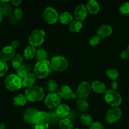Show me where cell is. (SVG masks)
<instances>
[{"label":"cell","mask_w":129,"mask_h":129,"mask_svg":"<svg viewBox=\"0 0 129 129\" xmlns=\"http://www.w3.org/2000/svg\"><path fill=\"white\" fill-rule=\"evenodd\" d=\"M112 28L109 25H102L98 28L97 30V35L101 38H105L109 37L112 34Z\"/></svg>","instance_id":"cell-16"},{"label":"cell","mask_w":129,"mask_h":129,"mask_svg":"<svg viewBox=\"0 0 129 129\" xmlns=\"http://www.w3.org/2000/svg\"><path fill=\"white\" fill-rule=\"evenodd\" d=\"M76 106L78 110L83 112H87L89 108V103L85 99H83V98H79L77 100Z\"/></svg>","instance_id":"cell-25"},{"label":"cell","mask_w":129,"mask_h":129,"mask_svg":"<svg viewBox=\"0 0 129 129\" xmlns=\"http://www.w3.org/2000/svg\"><path fill=\"white\" fill-rule=\"evenodd\" d=\"M47 52L46 50L44 49H39L37 50L36 55H35V57H36L37 62L43 61V60H47Z\"/></svg>","instance_id":"cell-31"},{"label":"cell","mask_w":129,"mask_h":129,"mask_svg":"<svg viewBox=\"0 0 129 129\" xmlns=\"http://www.w3.org/2000/svg\"><path fill=\"white\" fill-rule=\"evenodd\" d=\"M105 100L112 107H118L122 103V96L117 91L110 89L107 91L105 95Z\"/></svg>","instance_id":"cell-4"},{"label":"cell","mask_w":129,"mask_h":129,"mask_svg":"<svg viewBox=\"0 0 129 129\" xmlns=\"http://www.w3.org/2000/svg\"><path fill=\"white\" fill-rule=\"evenodd\" d=\"M80 119L83 125L86 126H89V127H90L94 122V120H93L92 116L86 113L82 114L80 117Z\"/></svg>","instance_id":"cell-26"},{"label":"cell","mask_w":129,"mask_h":129,"mask_svg":"<svg viewBox=\"0 0 129 129\" xmlns=\"http://www.w3.org/2000/svg\"><path fill=\"white\" fill-rule=\"evenodd\" d=\"M86 8L88 10V13L93 15H95V14L98 13L100 10V6L98 1H95V0H89L87 2Z\"/></svg>","instance_id":"cell-17"},{"label":"cell","mask_w":129,"mask_h":129,"mask_svg":"<svg viewBox=\"0 0 129 129\" xmlns=\"http://www.w3.org/2000/svg\"><path fill=\"white\" fill-rule=\"evenodd\" d=\"M11 13V8L7 3L0 1V13L2 15L8 16Z\"/></svg>","instance_id":"cell-29"},{"label":"cell","mask_w":129,"mask_h":129,"mask_svg":"<svg viewBox=\"0 0 129 129\" xmlns=\"http://www.w3.org/2000/svg\"><path fill=\"white\" fill-rule=\"evenodd\" d=\"M23 13L22 10L20 8H16L14 10V16L17 20H20L22 18Z\"/></svg>","instance_id":"cell-37"},{"label":"cell","mask_w":129,"mask_h":129,"mask_svg":"<svg viewBox=\"0 0 129 129\" xmlns=\"http://www.w3.org/2000/svg\"><path fill=\"white\" fill-rule=\"evenodd\" d=\"M122 115V110L119 107H112L106 114L105 121L110 124L114 123L119 120Z\"/></svg>","instance_id":"cell-8"},{"label":"cell","mask_w":129,"mask_h":129,"mask_svg":"<svg viewBox=\"0 0 129 129\" xmlns=\"http://www.w3.org/2000/svg\"><path fill=\"white\" fill-rule=\"evenodd\" d=\"M118 82H117L116 80L113 81H112V89H113V90H114V91H116L117 89H118Z\"/></svg>","instance_id":"cell-43"},{"label":"cell","mask_w":129,"mask_h":129,"mask_svg":"<svg viewBox=\"0 0 129 129\" xmlns=\"http://www.w3.org/2000/svg\"><path fill=\"white\" fill-rule=\"evenodd\" d=\"M101 40V37L98 36V35H96L91 37L89 40V45L92 47L96 46V45L100 44Z\"/></svg>","instance_id":"cell-36"},{"label":"cell","mask_w":129,"mask_h":129,"mask_svg":"<svg viewBox=\"0 0 129 129\" xmlns=\"http://www.w3.org/2000/svg\"><path fill=\"white\" fill-rule=\"evenodd\" d=\"M91 86L92 90L96 93L101 94V93L107 92V88H106L105 84L100 81L97 80L93 81L91 84Z\"/></svg>","instance_id":"cell-19"},{"label":"cell","mask_w":129,"mask_h":129,"mask_svg":"<svg viewBox=\"0 0 129 129\" xmlns=\"http://www.w3.org/2000/svg\"><path fill=\"white\" fill-rule=\"evenodd\" d=\"M8 67L5 61L0 59V77H3L7 73Z\"/></svg>","instance_id":"cell-34"},{"label":"cell","mask_w":129,"mask_h":129,"mask_svg":"<svg viewBox=\"0 0 129 129\" xmlns=\"http://www.w3.org/2000/svg\"><path fill=\"white\" fill-rule=\"evenodd\" d=\"M25 95L30 102H37L42 100L44 98L45 93L42 87L39 86H33L26 88Z\"/></svg>","instance_id":"cell-2"},{"label":"cell","mask_w":129,"mask_h":129,"mask_svg":"<svg viewBox=\"0 0 129 129\" xmlns=\"http://www.w3.org/2000/svg\"><path fill=\"white\" fill-rule=\"evenodd\" d=\"M74 129H79V128H74Z\"/></svg>","instance_id":"cell-49"},{"label":"cell","mask_w":129,"mask_h":129,"mask_svg":"<svg viewBox=\"0 0 129 129\" xmlns=\"http://www.w3.org/2000/svg\"><path fill=\"white\" fill-rule=\"evenodd\" d=\"M1 57V52L0 51V57Z\"/></svg>","instance_id":"cell-48"},{"label":"cell","mask_w":129,"mask_h":129,"mask_svg":"<svg viewBox=\"0 0 129 129\" xmlns=\"http://www.w3.org/2000/svg\"><path fill=\"white\" fill-rule=\"evenodd\" d=\"M28 100L26 96L23 94H19L14 97L13 105L16 107H23L26 105Z\"/></svg>","instance_id":"cell-22"},{"label":"cell","mask_w":129,"mask_h":129,"mask_svg":"<svg viewBox=\"0 0 129 129\" xmlns=\"http://www.w3.org/2000/svg\"><path fill=\"white\" fill-rule=\"evenodd\" d=\"M6 126L4 123H0V129H5Z\"/></svg>","instance_id":"cell-45"},{"label":"cell","mask_w":129,"mask_h":129,"mask_svg":"<svg viewBox=\"0 0 129 129\" xmlns=\"http://www.w3.org/2000/svg\"><path fill=\"white\" fill-rule=\"evenodd\" d=\"M61 103V98L57 93H49L45 99V105L50 109L56 108Z\"/></svg>","instance_id":"cell-9"},{"label":"cell","mask_w":129,"mask_h":129,"mask_svg":"<svg viewBox=\"0 0 129 129\" xmlns=\"http://www.w3.org/2000/svg\"><path fill=\"white\" fill-rule=\"evenodd\" d=\"M37 80V76L34 73H30L28 75H26L25 78L23 79L22 86L25 88H28L30 87L34 86L35 81Z\"/></svg>","instance_id":"cell-18"},{"label":"cell","mask_w":129,"mask_h":129,"mask_svg":"<svg viewBox=\"0 0 129 129\" xmlns=\"http://www.w3.org/2000/svg\"></svg>","instance_id":"cell-50"},{"label":"cell","mask_w":129,"mask_h":129,"mask_svg":"<svg viewBox=\"0 0 129 129\" xmlns=\"http://www.w3.org/2000/svg\"><path fill=\"white\" fill-rule=\"evenodd\" d=\"M20 42L19 40H13L12 42H11V46L13 47L15 49H17V48L19 47V46H20Z\"/></svg>","instance_id":"cell-41"},{"label":"cell","mask_w":129,"mask_h":129,"mask_svg":"<svg viewBox=\"0 0 129 129\" xmlns=\"http://www.w3.org/2000/svg\"><path fill=\"white\" fill-rule=\"evenodd\" d=\"M119 12L123 15H129V3L126 2L122 4L119 8Z\"/></svg>","instance_id":"cell-35"},{"label":"cell","mask_w":129,"mask_h":129,"mask_svg":"<svg viewBox=\"0 0 129 129\" xmlns=\"http://www.w3.org/2000/svg\"><path fill=\"white\" fill-rule=\"evenodd\" d=\"M89 129H105L104 125L99 122H94L89 127Z\"/></svg>","instance_id":"cell-40"},{"label":"cell","mask_w":129,"mask_h":129,"mask_svg":"<svg viewBox=\"0 0 129 129\" xmlns=\"http://www.w3.org/2000/svg\"><path fill=\"white\" fill-rule=\"evenodd\" d=\"M73 20V15L66 11L61 13L59 16V21L64 25H69Z\"/></svg>","instance_id":"cell-20"},{"label":"cell","mask_w":129,"mask_h":129,"mask_svg":"<svg viewBox=\"0 0 129 129\" xmlns=\"http://www.w3.org/2000/svg\"><path fill=\"white\" fill-rule=\"evenodd\" d=\"M60 129H73V123L69 118H61L59 122Z\"/></svg>","instance_id":"cell-27"},{"label":"cell","mask_w":129,"mask_h":129,"mask_svg":"<svg viewBox=\"0 0 129 129\" xmlns=\"http://www.w3.org/2000/svg\"><path fill=\"white\" fill-rule=\"evenodd\" d=\"M49 127L47 122H40L35 124V129H49Z\"/></svg>","instance_id":"cell-38"},{"label":"cell","mask_w":129,"mask_h":129,"mask_svg":"<svg viewBox=\"0 0 129 129\" xmlns=\"http://www.w3.org/2000/svg\"><path fill=\"white\" fill-rule=\"evenodd\" d=\"M30 71H31V66L29 64H23L18 70H16V73H17V75L21 78L23 79L26 75L30 73Z\"/></svg>","instance_id":"cell-23"},{"label":"cell","mask_w":129,"mask_h":129,"mask_svg":"<svg viewBox=\"0 0 129 129\" xmlns=\"http://www.w3.org/2000/svg\"><path fill=\"white\" fill-rule=\"evenodd\" d=\"M120 57L123 59H126V58L129 57V53L127 50H124L120 53Z\"/></svg>","instance_id":"cell-42"},{"label":"cell","mask_w":129,"mask_h":129,"mask_svg":"<svg viewBox=\"0 0 129 129\" xmlns=\"http://www.w3.org/2000/svg\"><path fill=\"white\" fill-rule=\"evenodd\" d=\"M58 117L55 112H51L49 113V122H56L58 120Z\"/></svg>","instance_id":"cell-39"},{"label":"cell","mask_w":129,"mask_h":129,"mask_svg":"<svg viewBox=\"0 0 129 129\" xmlns=\"http://www.w3.org/2000/svg\"><path fill=\"white\" fill-rule=\"evenodd\" d=\"M21 3V0H12L11 1V3L13 6H18V5H20Z\"/></svg>","instance_id":"cell-44"},{"label":"cell","mask_w":129,"mask_h":129,"mask_svg":"<svg viewBox=\"0 0 129 129\" xmlns=\"http://www.w3.org/2000/svg\"><path fill=\"white\" fill-rule=\"evenodd\" d=\"M39 112V110L35 108H28L23 114L24 120L28 123L35 125Z\"/></svg>","instance_id":"cell-11"},{"label":"cell","mask_w":129,"mask_h":129,"mask_svg":"<svg viewBox=\"0 0 129 129\" xmlns=\"http://www.w3.org/2000/svg\"><path fill=\"white\" fill-rule=\"evenodd\" d=\"M82 27H83V23L81 21L79 20H74L69 25V30L72 32L74 33H78L81 30Z\"/></svg>","instance_id":"cell-24"},{"label":"cell","mask_w":129,"mask_h":129,"mask_svg":"<svg viewBox=\"0 0 129 129\" xmlns=\"http://www.w3.org/2000/svg\"><path fill=\"white\" fill-rule=\"evenodd\" d=\"M23 57L20 54L15 55V56L14 57L13 59H12V61H11V64H12L14 69L18 70L23 65Z\"/></svg>","instance_id":"cell-28"},{"label":"cell","mask_w":129,"mask_h":129,"mask_svg":"<svg viewBox=\"0 0 129 129\" xmlns=\"http://www.w3.org/2000/svg\"><path fill=\"white\" fill-rule=\"evenodd\" d=\"M88 13V11L87 10L86 5L81 4V5H78L74 9V16L76 20L81 21L86 18Z\"/></svg>","instance_id":"cell-12"},{"label":"cell","mask_w":129,"mask_h":129,"mask_svg":"<svg viewBox=\"0 0 129 129\" xmlns=\"http://www.w3.org/2000/svg\"><path fill=\"white\" fill-rule=\"evenodd\" d=\"M52 69L57 72H63L67 69L68 62L67 59L62 55H56L50 60Z\"/></svg>","instance_id":"cell-6"},{"label":"cell","mask_w":129,"mask_h":129,"mask_svg":"<svg viewBox=\"0 0 129 129\" xmlns=\"http://www.w3.org/2000/svg\"><path fill=\"white\" fill-rule=\"evenodd\" d=\"M40 122L49 123V113L45 112H39L37 117L36 123H40Z\"/></svg>","instance_id":"cell-32"},{"label":"cell","mask_w":129,"mask_h":129,"mask_svg":"<svg viewBox=\"0 0 129 129\" xmlns=\"http://www.w3.org/2000/svg\"><path fill=\"white\" fill-rule=\"evenodd\" d=\"M52 68L50 62L45 60L37 62L34 67V74L39 79L46 78L51 74Z\"/></svg>","instance_id":"cell-1"},{"label":"cell","mask_w":129,"mask_h":129,"mask_svg":"<svg viewBox=\"0 0 129 129\" xmlns=\"http://www.w3.org/2000/svg\"><path fill=\"white\" fill-rule=\"evenodd\" d=\"M106 75L110 79L114 81L116 80L118 78V76H119V73L115 69H108L106 71Z\"/></svg>","instance_id":"cell-33"},{"label":"cell","mask_w":129,"mask_h":129,"mask_svg":"<svg viewBox=\"0 0 129 129\" xmlns=\"http://www.w3.org/2000/svg\"><path fill=\"white\" fill-rule=\"evenodd\" d=\"M55 112L59 118H67L70 113V108L66 104H60L55 108Z\"/></svg>","instance_id":"cell-15"},{"label":"cell","mask_w":129,"mask_h":129,"mask_svg":"<svg viewBox=\"0 0 129 129\" xmlns=\"http://www.w3.org/2000/svg\"><path fill=\"white\" fill-rule=\"evenodd\" d=\"M15 56V49L11 45L5 47L1 51V58L5 62L12 60Z\"/></svg>","instance_id":"cell-13"},{"label":"cell","mask_w":129,"mask_h":129,"mask_svg":"<svg viewBox=\"0 0 129 129\" xmlns=\"http://www.w3.org/2000/svg\"><path fill=\"white\" fill-rule=\"evenodd\" d=\"M42 15L44 21L49 24H54L59 20V15L57 11L51 6L47 7L43 11Z\"/></svg>","instance_id":"cell-7"},{"label":"cell","mask_w":129,"mask_h":129,"mask_svg":"<svg viewBox=\"0 0 129 129\" xmlns=\"http://www.w3.org/2000/svg\"><path fill=\"white\" fill-rule=\"evenodd\" d=\"M2 19H3V15L0 13V22L2 21Z\"/></svg>","instance_id":"cell-46"},{"label":"cell","mask_w":129,"mask_h":129,"mask_svg":"<svg viewBox=\"0 0 129 129\" xmlns=\"http://www.w3.org/2000/svg\"><path fill=\"white\" fill-rule=\"evenodd\" d=\"M91 91V86L90 84L87 81H83L81 83L77 88V94L79 98L85 99L90 94Z\"/></svg>","instance_id":"cell-10"},{"label":"cell","mask_w":129,"mask_h":129,"mask_svg":"<svg viewBox=\"0 0 129 129\" xmlns=\"http://www.w3.org/2000/svg\"><path fill=\"white\" fill-rule=\"evenodd\" d=\"M45 37V32L42 29H36L34 30L28 38V42L30 45L36 47L41 45L44 43Z\"/></svg>","instance_id":"cell-5"},{"label":"cell","mask_w":129,"mask_h":129,"mask_svg":"<svg viewBox=\"0 0 129 129\" xmlns=\"http://www.w3.org/2000/svg\"><path fill=\"white\" fill-rule=\"evenodd\" d=\"M22 81L23 79L18 75L11 74L5 78L4 84L8 90L14 91L20 89L22 87Z\"/></svg>","instance_id":"cell-3"},{"label":"cell","mask_w":129,"mask_h":129,"mask_svg":"<svg viewBox=\"0 0 129 129\" xmlns=\"http://www.w3.org/2000/svg\"><path fill=\"white\" fill-rule=\"evenodd\" d=\"M46 88L49 93H55V91L58 90V84L56 81L54 79L48 81L46 84Z\"/></svg>","instance_id":"cell-30"},{"label":"cell","mask_w":129,"mask_h":129,"mask_svg":"<svg viewBox=\"0 0 129 129\" xmlns=\"http://www.w3.org/2000/svg\"><path fill=\"white\" fill-rule=\"evenodd\" d=\"M57 93L61 98L68 100L71 98L74 93L73 91V89L69 86L63 85L58 89Z\"/></svg>","instance_id":"cell-14"},{"label":"cell","mask_w":129,"mask_h":129,"mask_svg":"<svg viewBox=\"0 0 129 129\" xmlns=\"http://www.w3.org/2000/svg\"><path fill=\"white\" fill-rule=\"evenodd\" d=\"M127 51L128 52V53H129V44H128V46H127Z\"/></svg>","instance_id":"cell-47"},{"label":"cell","mask_w":129,"mask_h":129,"mask_svg":"<svg viewBox=\"0 0 129 129\" xmlns=\"http://www.w3.org/2000/svg\"><path fill=\"white\" fill-rule=\"evenodd\" d=\"M36 52L37 50L35 47L31 46V45H29L24 49L23 57L26 60H30L35 57Z\"/></svg>","instance_id":"cell-21"}]
</instances>
